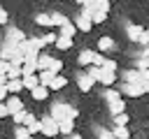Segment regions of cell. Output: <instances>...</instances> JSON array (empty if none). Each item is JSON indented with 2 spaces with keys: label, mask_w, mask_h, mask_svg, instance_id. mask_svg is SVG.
Instances as JSON below:
<instances>
[{
  "label": "cell",
  "mask_w": 149,
  "mask_h": 139,
  "mask_svg": "<svg viewBox=\"0 0 149 139\" xmlns=\"http://www.w3.org/2000/svg\"><path fill=\"white\" fill-rule=\"evenodd\" d=\"M140 74H142V79H144V81H149V70H140Z\"/></svg>",
  "instance_id": "cell-43"
},
{
  "label": "cell",
  "mask_w": 149,
  "mask_h": 139,
  "mask_svg": "<svg viewBox=\"0 0 149 139\" xmlns=\"http://www.w3.org/2000/svg\"><path fill=\"white\" fill-rule=\"evenodd\" d=\"M114 81H116V72H107V70H102L100 83H102V86H114Z\"/></svg>",
  "instance_id": "cell-22"
},
{
  "label": "cell",
  "mask_w": 149,
  "mask_h": 139,
  "mask_svg": "<svg viewBox=\"0 0 149 139\" xmlns=\"http://www.w3.org/2000/svg\"><path fill=\"white\" fill-rule=\"evenodd\" d=\"M5 116H9V111H7V104L0 102V118H5Z\"/></svg>",
  "instance_id": "cell-42"
},
{
  "label": "cell",
  "mask_w": 149,
  "mask_h": 139,
  "mask_svg": "<svg viewBox=\"0 0 149 139\" xmlns=\"http://www.w3.org/2000/svg\"><path fill=\"white\" fill-rule=\"evenodd\" d=\"M21 90H23V81H21V79L7 81V93H12V95H19Z\"/></svg>",
  "instance_id": "cell-19"
},
{
  "label": "cell",
  "mask_w": 149,
  "mask_h": 139,
  "mask_svg": "<svg viewBox=\"0 0 149 139\" xmlns=\"http://www.w3.org/2000/svg\"><path fill=\"white\" fill-rule=\"evenodd\" d=\"M61 70H63V60L54 58V63H51V72H54V74H61Z\"/></svg>",
  "instance_id": "cell-34"
},
{
  "label": "cell",
  "mask_w": 149,
  "mask_h": 139,
  "mask_svg": "<svg viewBox=\"0 0 149 139\" xmlns=\"http://www.w3.org/2000/svg\"><path fill=\"white\" fill-rule=\"evenodd\" d=\"M98 2H109V0H98Z\"/></svg>",
  "instance_id": "cell-48"
},
{
  "label": "cell",
  "mask_w": 149,
  "mask_h": 139,
  "mask_svg": "<svg viewBox=\"0 0 149 139\" xmlns=\"http://www.w3.org/2000/svg\"><path fill=\"white\" fill-rule=\"evenodd\" d=\"M51 63H54V58H51V56H47V53H40V58H37V70H40V72H44V70H51Z\"/></svg>",
  "instance_id": "cell-14"
},
{
  "label": "cell",
  "mask_w": 149,
  "mask_h": 139,
  "mask_svg": "<svg viewBox=\"0 0 149 139\" xmlns=\"http://www.w3.org/2000/svg\"><path fill=\"white\" fill-rule=\"evenodd\" d=\"M14 139H30V132H28V127H23V125H16V130H14Z\"/></svg>",
  "instance_id": "cell-30"
},
{
  "label": "cell",
  "mask_w": 149,
  "mask_h": 139,
  "mask_svg": "<svg viewBox=\"0 0 149 139\" xmlns=\"http://www.w3.org/2000/svg\"><path fill=\"white\" fill-rule=\"evenodd\" d=\"M5 37H7V39H12L14 44H21V42H26V39H28V37H26V32H21L19 28H9Z\"/></svg>",
  "instance_id": "cell-10"
},
{
  "label": "cell",
  "mask_w": 149,
  "mask_h": 139,
  "mask_svg": "<svg viewBox=\"0 0 149 139\" xmlns=\"http://www.w3.org/2000/svg\"><path fill=\"white\" fill-rule=\"evenodd\" d=\"M61 134H74V120H63L61 123Z\"/></svg>",
  "instance_id": "cell-28"
},
{
  "label": "cell",
  "mask_w": 149,
  "mask_h": 139,
  "mask_svg": "<svg viewBox=\"0 0 149 139\" xmlns=\"http://www.w3.org/2000/svg\"><path fill=\"white\" fill-rule=\"evenodd\" d=\"M70 111H72V107H70V104H65V102H54V104H51L49 116L61 125L63 120H72V118H70Z\"/></svg>",
  "instance_id": "cell-1"
},
{
  "label": "cell",
  "mask_w": 149,
  "mask_h": 139,
  "mask_svg": "<svg viewBox=\"0 0 149 139\" xmlns=\"http://www.w3.org/2000/svg\"><path fill=\"white\" fill-rule=\"evenodd\" d=\"M14 79H21V67L9 65V70H7V81H14Z\"/></svg>",
  "instance_id": "cell-29"
},
{
  "label": "cell",
  "mask_w": 149,
  "mask_h": 139,
  "mask_svg": "<svg viewBox=\"0 0 149 139\" xmlns=\"http://www.w3.org/2000/svg\"><path fill=\"white\" fill-rule=\"evenodd\" d=\"M77 2H79V5H81V7H84V5H86V2H88V0H77Z\"/></svg>",
  "instance_id": "cell-47"
},
{
  "label": "cell",
  "mask_w": 149,
  "mask_h": 139,
  "mask_svg": "<svg viewBox=\"0 0 149 139\" xmlns=\"http://www.w3.org/2000/svg\"><path fill=\"white\" fill-rule=\"evenodd\" d=\"M23 127H28V132H30V137H35L37 132H42V123H40V118H35L33 114H30V118H28V123H26Z\"/></svg>",
  "instance_id": "cell-11"
},
{
  "label": "cell",
  "mask_w": 149,
  "mask_h": 139,
  "mask_svg": "<svg viewBox=\"0 0 149 139\" xmlns=\"http://www.w3.org/2000/svg\"><path fill=\"white\" fill-rule=\"evenodd\" d=\"M12 118H14V123H16V125H26V123H28V118H30V114H28V111L23 109V111H19V114H14Z\"/></svg>",
  "instance_id": "cell-27"
},
{
  "label": "cell",
  "mask_w": 149,
  "mask_h": 139,
  "mask_svg": "<svg viewBox=\"0 0 149 139\" xmlns=\"http://www.w3.org/2000/svg\"><path fill=\"white\" fill-rule=\"evenodd\" d=\"M93 86H95V81H93V79H91V76H88L86 72L77 74V88H79L81 93H88V90H91Z\"/></svg>",
  "instance_id": "cell-5"
},
{
  "label": "cell",
  "mask_w": 149,
  "mask_h": 139,
  "mask_svg": "<svg viewBox=\"0 0 149 139\" xmlns=\"http://www.w3.org/2000/svg\"><path fill=\"white\" fill-rule=\"evenodd\" d=\"M70 46H72V39H70V37L58 35V39H56V49H58V51H68Z\"/></svg>",
  "instance_id": "cell-24"
},
{
  "label": "cell",
  "mask_w": 149,
  "mask_h": 139,
  "mask_svg": "<svg viewBox=\"0 0 149 139\" xmlns=\"http://www.w3.org/2000/svg\"><path fill=\"white\" fill-rule=\"evenodd\" d=\"M102 70H107V72H116V60L107 58V60H105V65H102Z\"/></svg>",
  "instance_id": "cell-35"
},
{
  "label": "cell",
  "mask_w": 149,
  "mask_h": 139,
  "mask_svg": "<svg viewBox=\"0 0 149 139\" xmlns=\"http://www.w3.org/2000/svg\"><path fill=\"white\" fill-rule=\"evenodd\" d=\"M112 132H114V139H128L130 137V132H128L126 125H116V127H112Z\"/></svg>",
  "instance_id": "cell-25"
},
{
  "label": "cell",
  "mask_w": 149,
  "mask_h": 139,
  "mask_svg": "<svg viewBox=\"0 0 149 139\" xmlns=\"http://www.w3.org/2000/svg\"><path fill=\"white\" fill-rule=\"evenodd\" d=\"M123 83H135V86H142V83H144V79H142L140 70H128V72H123Z\"/></svg>",
  "instance_id": "cell-8"
},
{
  "label": "cell",
  "mask_w": 149,
  "mask_h": 139,
  "mask_svg": "<svg viewBox=\"0 0 149 139\" xmlns=\"http://www.w3.org/2000/svg\"><path fill=\"white\" fill-rule=\"evenodd\" d=\"M105 60H107V58H105L102 53H98V51H95V58H93V65H95V67H102V65H105Z\"/></svg>",
  "instance_id": "cell-36"
},
{
  "label": "cell",
  "mask_w": 149,
  "mask_h": 139,
  "mask_svg": "<svg viewBox=\"0 0 149 139\" xmlns=\"http://www.w3.org/2000/svg\"><path fill=\"white\" fill-rule=\"evenodd\" d=\"M142 30H144L142 25H133V23H128V25H126V37H128L130 42H137L140 35H142Z\"/></svg>",
  "instance_id": "cell-9"
},
{
  "label": "cell",
  "mask_w": 149,
  "mask_h": 139,
  "mask_svg": "<svg viewBox=\"0 0 149 139\" xmlns=\"http://www.w3.org/2000/svg\"><path fill=\"white\" fill-rule=\"evenodd\" d=\"M40 123H42V134H44V137H56V134H61V125H58L49 114L42 116Z\"/></svg>",
  "instance_id": "cell-2"
},
{
  "label": "cell",
  "mask_w": 149,
  "mask_h": 139,
  "mask_svg": "<svg viewBox=\"0 0 149 139\" xmlns=\"http://www.w3.org/2000/svg\"><path fill=\"white\" fill-rule=\"evenodd\" d=\"M70 19L65 16V14H58V12H51V23L56 25V28H61V25H65Z\"/></svg>",
  "instance_id": "cell-23"
},
{
  "label": "cell",
  "mask_w": 149,
  "mask_h": 139,
  "mask_svg": "<svg viewBox=\"0 0 149 139\" xmlns=\"http://www.w3.org/2000/svg\"><path fill=\"white\" fill-rule=\"evenodd\" d=\"M35 23L42 25V28H51V12H42V14H35Z\"/></svg>",
  "instance_id": "cell-13"
},
{
  "label": "cell",
  "mask_w": 149,
  "mask_h": 139,
  "mask_svg": "<svg viewBox=\"0 0 149 139\" xmlns=\"http://www.w3.org/2000/svg\"><path fill=\"white\" fill-rule=\"evenodd\" d=\"M21 81H23V88H28V90H35V88L40 86V74H33V76H23Z\"/></svg>",
  "instance_id": "cell-16"
},
{
  "label": "cell",
  "mask_w": 149,
  "mask_h": 139,
  "mask_svg": "<svg viewBox=\"0 0 149 139\" xmlns=\"http://www.w3.org/2000/svg\"><path fill=\"white\" fill-rule=\"evenodd\" d=\"M30 95H33V100H37V102H44V100L49 97V88H47V86H37L35 90H30Z\"/></svg>",
  "instance_id": "cell-15"
},
{
  "label": "cell",
  "mask_w": 149,
  "mask_h": 139,
  "mask_svg": "<svg viewBox=\"0 0 149 139\" xmlns=\"http://www.w3.org/2000/svg\"><path fill=\"white\" fill-rule=\"evenodd\" d=\"M30 139H35V137H30Z\"/></svg>",
  "instance_id": "cell-49"
},
{
  "label": "cell",
  "mask_w": 149,
  "mask_h": 139,
  "mask_svg": "<svg viewBox=\"0 0 149 139\" xmlns=\"http://www.w3.org/2000/svg\"><path fill=\"white\" fill-rule=\"evenodd\" d=\"M100 139H114V132L112 130H102L100 132Z\"/></svg>",
  "instance_id": "cell-41"
},
{
  "label": "cell",
  "mask_w": 149,
  "mask_h": 139,
  "mask_svg": "<svg viewBox=\"0 0 149 139\" xmlns=\"http://www.w3.org/2000/svg\"><path fill=\"white\" fill-rule=\"evenodd\" d=\"M72 23L77 25V30H79V32H91V28H93V19H91V14H86V12L74 14Z\"/></svg>",
  "instance_id": "cell-3"
},
{
  "label": "cell",
  "mask_w": 149,
  "mask_h": 139,
  "mask_svg": "<svg viewBox=\"0 0 149 139\" xmlns=\"http://www.w3.org/2000/svg\"><path fill=\"white\" fill-rule=\"evenodd\" d=\"M114 118V127L116 125H126L128 123V114H119V116H112Z\"/></svg>",
  "instance_id": "cell-32"
},
{
  "label": "cell",
  "mask_w": 149,
  "mask_h": 139,
  "mask_svg": "<svg viewBox=\"0 0 149 139\" xmlns=\"http://www.w3.org/2000/svg\"><path fill=\"white\" fill-rule=\"evenodd\" d=\"M142 90H144V93H149V81H144V83H142Z\"/></svg>",
  "instance_id": "cell-44"
},
{
  "label": "cell",
  "mask_w": 149,
  "mask_h": 139,
  "mask_svg": "<svg viewBox=\"0 0 149 139\" xmlns=\"http://www.w3.org/2000/svg\"><path fill=\"white\" fill-rule=\"evenodd\" d=\"M77 32H79V30H77V25H74L72 21H68L65 25H61V28H58V35H63V37H70V39H72Z\"/></svg>",
  "instance_id": "cell-12"
},
{
  "label": "cell",
  "mask_w": 149,
  "mask_h": 139,
  "mask_svg": "<svg viewBox=\"0 0 149 139\" xmlns=\"http://www.w3.org/2000/svg\"><path fill=\"white\" fill-rule=\"evenodd\" d=\"M56 39H58V35H54V32L42 35V42H44V44H56Z\"/></svg>",
  "instance_id": "cell-33"
},
{
  "label": "cell",
  "mask_w": 149,
  "mask_h": 139,
  "mask_svg": "<svg viewBox=\"0 0 149 139\" xmlns=\"http://www.w3.org/2000/svg\"><path fill=\"white\" fill-rule=\"evenodd\" d=\"M112 49H114V39L112 37L105 35V37L98 39V51H112Z\"/></svg>",
  "instance_id": "cell-17"
},
{
  "label": "cell",
  "mask_w": 149,
  "mask_h": 139,
  "mask_svg": "<svg viewBox=\"0 0 149 139\" xmlns=\"http://www.w3.org/2000/svg\"><path fill=\"white\" fill-rule=\"evenodd\" d=\"M93 58H95V51H91V49H81L79 56H77V63H79L81 67H91V65H93Z\"/></svg>",
  "instance_id": "cell-7"
},
{
  "label": "cell",
  "mask_w": 149,
  "mask_h": 139,
  "mask_svg": "<svg viewBox=\"0 0 149 139\" xmlns=\"http://www.w3.org/2000/svg\"><path fill=\"white\" fill-rule=\"evenodd\" d=\"M5 104H7V111H9V116H14V114L23 111V102H21V97H19V95H12V97H7V100H5Z\"/></svg>",
  "instance_id": "cell-6"
},
{
  "label": "cell",
  "mask_w": 149,
  "mask_h": 139,
  "mask_svg": "<svg viewBox=\"0 0 149 139\" xmlns=\"http://www.w3.org/2000/svg\"><path fill=\"white\" fill-rule=\"evenodd\" d=\"M137 42H140L142 46H147V44H149V30H147V28L142 30V35H140V39H137Z\"/></svg>",
  "instance_id": "cell-37"
},
{
  "label": "cell",
  "mask_w": 149,
  "mask_h": 139,
  "mask_svg": "<svg viewBox=\"0 0 149 139\" xmlns=\"http://www.w3.org/2000/svg\"><path fill=\"white\" fill-rule=\"evenodd\" d=\"M137 70H149V58H147V56H142V58H140V63H137Z\"/></svg>",
  "instance_id": "cell-38"
},
{
  "label": "cell",
  "mask_w": 149,
  "mask_h": 139,
  "mask_svg": "<svg viewBox=\"0 0 149 139\" xmlns=\"http://www.w3.org/2000/svg\"><path fill=\"white\" fill-rule=\"evenodd\" d=\"M142 56H147V58H149V44L144 46V51H142Z\"/></svg>",
  "instance_id": "cell-45"
},
{
  "label": "cell",
  "mask_w": 149,
  "mask_h": 139,
  "mask_svg": "<svg viewBox=\"0 0 149 139\" xmlns=\"http://www.w3.org/2000/svg\"><path fill=\"white\" fill-rule=\"evenodd\" d=\"M70 139H84V137H81V134H72Z\"/></svg>",
  "instance_id": "cell-46"
},
{
  "label": "cell",
  "mask_w": 149,
  "mask_h": 139,
  "mask_svg": "<svg viewBox=\"0 0 149 139\" xmlns=\"http://www.w3.org/2000/svg\"><path fill=\"white\" fill-rule=\"evenodd\" d=\"M119 93L126 95V97H140V95H144L142 86H135V83H121L119 86Z\"/></svg>",
  "instance_id": "cell-4"
},
{
  "label": "cell",
  "mask_w": 149,
  "mask_h": 139,
  "mask_svg": "<svg viewBox=\"0 0 149 139\" xmlns=\"http://www.w3.org/2000/svg\"><path fill=\"white\" fill-rule=\"evenodd\" d=\"M65 86H68V79H65L63 74H56L54 81H51V86H49V90H61V88H65Z\"/></svg>",
  "instance_id": "cell-18"
},
{
  "label": "cell",
  "mask_w": 149,
  "mask_h": 139,
  "mask_svg": "<svg viewBox=\"0 0 149 139\" xmlns=\"http://www.w3.org/2000/svg\"><path fill=\"white\" fill-rule=\"evenodd\" d=\"M9 21V14H7V9L5 7H0V25H5Z\"/></svg>",
  "instance_id": "cell-39"
},
{
  "label": "cell",
  "mask_w": 149,
  "mask_h": 139,
  "mask_svg": "<svg viewBox=\"0 0 149 139\" xmlns=\"http://www.w3.org/2000/svg\"><path fill=\"white\" fill-rule=\"evenodd\" d=\"M123 109H126V104H123V100H114V102H109V114H112V116H119V114H126Z\"/></svg>",
  "instance_id": "cell-20"
},
{
  "label": "cell",
  "mask_w": 149,
  "mask_h": 139,
  "mask_svg": "<svg viewBox=\"0 0 149 139\" xmlns=\"http://www.w3.org/2000/svg\"><path fill=\"white\" fill-rule=\"evenodd\" d=\"M54 76H56V74H54L51 70L40 72V86H47V88H49V86H51V81H54Z\"/></svg>",
  "instance_id": "cell-21"
},
{
  "label": "cell",
  "mask_w": 149,
  "mask_h": 139,
  "mask_svg": "<svg viewBox=\"0 0 149 139\" xmlns=\"http://www.w3.org/2000/svg\"><path fill=\"white\" fill-rule=\"evenodd\" d=\"M105 100H107V104H109V102H114V100H121V93H119V88H116V90L107 88V90H105Z\"/></svg>",
  "instance_id": "cell-31"
},
{
  "label": "cell",
  "mask_w": 149,
  "mask_h": 139,
  "mask_svg": "<svg viewBox=\"0 0 149 139\" xmlns=\"http://www.w3.org/2000/svg\"><path fill=\"white\" fill-rule=\"evenodd\" d=\"M7 70H9V63L0 60V76H7Z\"/></svg>",
  "instance_id": "cell-40"
},
{
  "label": "cell",
  "mask_w": 149,
  "mask_h": 139,
  "mask_svg": "<svg viewBox=\"0 0 149 139\" xmlns=\"http://www.w3.org/2000/svg\"><path fill=\"white\" fill-rule=\"evenodd\" d=\"M86 74H88L93 81H100V76H102V67H95V65H91V67H86Z\"/></svg>",
  "instance_id": "cell-26"
}]
</instances>
